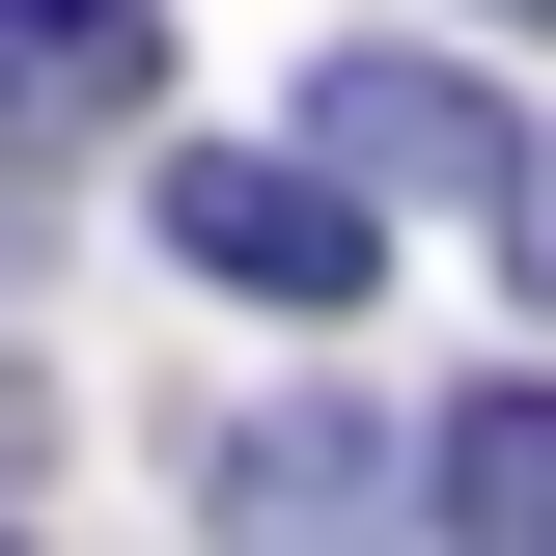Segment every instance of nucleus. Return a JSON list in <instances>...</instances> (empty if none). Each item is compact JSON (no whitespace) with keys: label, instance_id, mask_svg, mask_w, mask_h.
I'll return each instance as SVG.
<instances>
[{"label":"nucleus","instance_id":"6","mask_svg":"<svg viewBox=\"0 0 556 556\" xmlns=\"http://www.w3.org/2000/svg\"><path fill=\"white\" fill-rule=\"evenodd\" d=\"M501 278H529V334H556V167H501Z\"/></svg>","mask_w":556,"mask_h":556},{"label":"nucleus","instance_id":"7","mask_svg":"<svg viewBox=\"0 0 556 556\" xmlns=\"http://www.w3.org/2000/svg\"><path fill=\"white\" fill-rule=\"evenodd\" d=\"M28 473H56V390H28V362H0V501H28Z\"/></svg>","mask_w":556,"mask_h":556},{"label":"nucleus","instance_id":"1","mask_svg":"<svg viewBox=\"0 0 556 556\" xmlns=\"http://www.w3.org/2000/svg\"><path fill=\"white\" fill-rule=\"evenodd\" d=\"M139 223H167L223 306H278V334H362V306H390V167H334V139H167Z\"/></svg>","mask_w":556,"mask_h":556},{"label":"nucleus","instance_id":"5","mask_svg":"<svg viewBox=\"0 0 556 556\" xmlns=\"http://www.w3.org/2000/svg\"><path fill=\"white\" fill-rule=\"evenodd\" d=\"M417 501H445L473 556H556V362H529V390H473V417H445V445H417Z\"/></svg>","mask_w":556,"mask_h":556},{"label":"nucleus","instance_id":"4","mask_svg":"<svg viewBox=\"0 0 556 556\" xmlns=\"http://www.w3.org/2000/svg\"><path fill=\"white\" fill-rule=\"evenodd\" d=\"M390 473H417V445H390L362 390H278V417H223V445H195V501H223L251 556H306V529H362Z\"/></svg>","mask_w":556,"mask_h":556},{"label":"nucleus","instance_id":"3","mask_svg":"<svg viewBox=\"0 0 556 556\" xmlns=\"http://www.w3.org/2000/svg\"><path fill=\"white\" fill-rule=\"evenodd\" d=\"M306 139H334V167H390V195H473V223H501V167H529L473 56H306Z\"/></svg>","mask_w":556,"mask_h":556},{"label":"nucleus","instance_id":"8","mask_svg":"<svg viewBox=\"0 0 556 556\" xmlns=\"http://www.w3.org/2000/svg\"><path fill=\"white\" fill-rule=\"evenodd\" d=\"M473 28H556V0H473Z\"/></svg>","mask_w":556,"mask_h":556},{"label":"nucleus","instance_id":"2","mask_svg":"<svg viewBox=\"0 0 556 556\" xmlns=\"http://www.w3.org/2000/svg\"><path fill=\"white\" fill-rule=\"evenodd\" d=\"M112 112H167V0H0V167H112Z\"/></svg>","mask_w":556,"mask_h":556}]
</instances>
